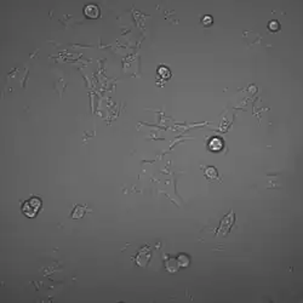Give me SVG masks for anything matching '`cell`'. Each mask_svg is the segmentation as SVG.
<instances>
[{
  "label": "cell",
  "instance_id": "3",
  "mask_svg": "<svg viewBox=\"0 0 303 303\" xmlns=\"http://www.w3.org/2000/svg\"><path fill=\"white\" fill-rule=\"evenodd\" d=\"M222 145H223V143H222V141L220 138H214L210 142V148L212 150H220L222 148Z\"/></svg>",
  "mask_w": 303,
  "mask_h": 303
},
{
  "label": "cell",
  "instance_id": "1",
  "mask_svg": "<svg viewBox=\"0 0 303 303\" xmlns=\"http://www.w3.org/2000/svg\"><path fill=\"white\" fill-rule=\"evenodd\" d=\"M40 205H41V201H40L38 198L30 199L29 201H27V203L24 204V206H23L24 215L28 216V217H34L35 214H37V211H38L39 207H40Z\"/></svg>",
  "mask_w": 303,
  "mask_h": 303
},
{
  "label": "cell",
  "instance_id": "4",
  "mask_svg": "<svg viewBox=\"0 0 303 303\" xmlns=\"http://www.w3.org/2000/svg\"><path fill=\"white\" fill-rule=\"evenodd\" d=\"M158 73H159V75L163 78V79H167V78H170V71L167 68H165V67H160Z\"/></svg>",
  "mask_w": 303,
  "mask_h": 303
},
{
  "label": "cell",
  "instance_id": "8",
  "mask_svg": "<svg viewBox=\"0 0 303 303\" xmlns=\"http://www.w3.org/2000/svg\"><path fill=\"white\" fill-rule=\"evenodd\" d=\"M212 22H214V19H212L211 16H204L203 17V24L204 26H210Z\"/></svg>",
  "mask_w": 303,
  "mask_h": 303
},
{
  "label": "cell",
  "instance_id": "6",
  "mask_svg": "<svg viewBox=\"0 0 303 303\" xmlns=\"http://www.w3.org/2000/svg\"><path fill=\"white\" fill-rule=\"evenodd\" d=\"M178 262H179V264H181L182 267H187V266H188V263H189V260H188V257H187V256L181 255V256L178 257Z\"/></svg>",
  "mask_w": 303,
  "mask_h": 303
},
{
  "label": "cell",
  "instance_id": "5",
  "mask_svg": "<svg viewBox=\"0 0 303 303\" xmlns=\"http://www.w3.org/2000/svg\"><path fill=\"white\" fill-rule=\"evenodd\" d=\"M268 28H269V30H272V32H278L280 29V24H279L278 21H272V22H269Z\"/></svg>",
  "mask_w": 303,
  "mask_h": 303
},
{
  "label": "cell",
  "instance_id": "2",
  "mask_svg": "<svg viewBox=\"0 0 303 303\" xmlns=\"http://www.w3.org/2000/svg\"><path fill=\"white\" fill-rule=\"evenodd\" d=\"M84 14L89 18H97L99 16V9H98L97 5L90 4V5H86L84 7Z\"/></svg>",
  "mask_w": 303,
  "mask_h": 303
},
{
  "label": "cell",
  "instance_id": "7",
  "mask_svg": "<svg viewBox=\"0 0 303 303\" xmlns=\"http://www.w3.org/2000/svg\"><path fill=\"white\" fill-rule=\"evenodd\" d=\"M206 176L210 177V178H215L217 176V172H216V170L214 169V167H209V169L206 170Z\"/></svg>",
  "mask_w": 303,
  "mask_h": 303
}]
</instances>
